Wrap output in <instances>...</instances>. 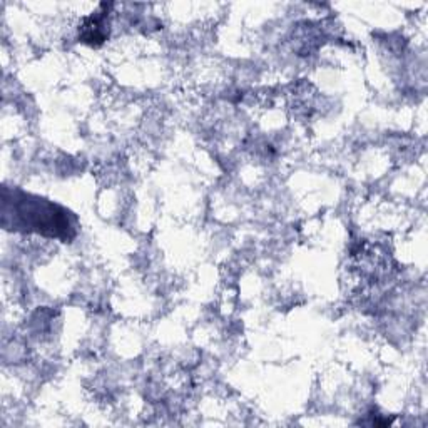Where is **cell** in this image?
<instances>
[{"mask_svg": "<svg viewBox=\"0 0 428 428\" xmlns=\"http://www.w3.org/2000/svg\"><path fill=\"white\" fill-rule=\"evenodd\" d=\"M106 14L107 12L94 14L91 19L85 21L84 32H83V36H81L83 42H87V44H92V45H97V44H100V42H104V39H106V32L103 30V27H104V19H106Z\"/></svg>", "mask_w": 428, "mask_h": 428, "instance_id": "cell-1", "label": "cell"}]
</instances>
